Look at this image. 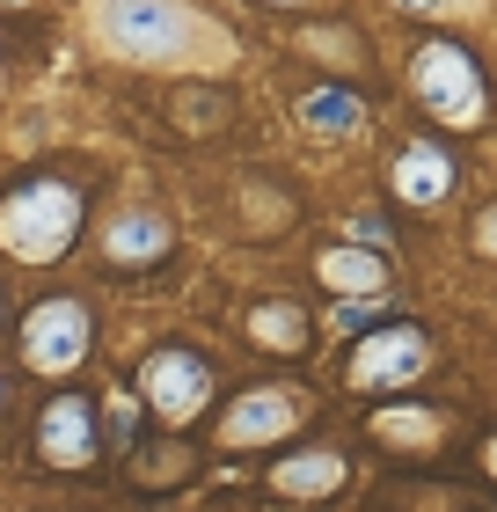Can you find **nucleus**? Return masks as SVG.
Segmentation results:
<instances>
[{
    "instance_id": "nucleus-1",
    "label": "nucleus",
    "mask_w": 497,
    "mask_h": 512,
    "mask_svg": "<svg viewBox=\"0 0 497 512\" xmlns=\"http://www.w3.org/2000/svg\"><path fill=\"white\" fill-rule=\"evenodd\" d=\"M81 220H88V198L81 183L66 176H30L0 198V249L15 264H59L66 249L81 242Z\"/></svg>"
},
{
    "instance_id": "nucleus-2",
    "label": "nucleus",
    "mask_w": 497,
    "mask_h": 512,
    "mask_svg": "<svg viewBox=\"0 0 497 512\" xmlns=\"http://www.w3.org/2000/svg\"><path fill=\"white\" fill-rule=\"evenodd\" d=\"M15 344H22V366L44 374V381L81 374L88 352H96V315H88L81 293H44L37 308L15 322Z\"/></svg>"
},
{
    "instance_id": "nucleus-3",
    "label": "nucleus",
    "mask_w": 497,
    "mask_h": 512,
    "mask_svg": "<svg viewBox=\"0 0 497 512\" xmlns=\"http://www.w3.org/2000/svg\"><path fill=\"white\" fill-rule=\"evenodd\" d=\"M410 88H417V103L432 110L439 125H483L490 118V81H483V66L468 59L454 37H424L417 44Z\"/></svg>"
},
{
    "instance_id": "nucleus-4",
    "label": "nucleus",
    "mask_w": 497,
    "mask_h": 512,
    "mask_svg": "<svg viewBox=\"0 0 497 512\" xmlns=\"http://www.w3.org/2000/svg\"><path fill=\"white\" fill-rule=\"evenodd\" d=\"M212 388H220V366H212L198 344H154V352L139 359V403L154 417H169V425L198 417L212 403Z\"/></svg>"
},
{
    "instance_id": "nucleus-5",
    "label": "nucleus",
    "mask_w": 497,
    "mask_h": 512,
    "mask_svg": "<svg viewBox=\"0 0 497 512\" xmlns=\"http://www.w3.org/2000/svg\"><path fill=\"white\" fill-rule=\"evenodd\" d=\"M30 439H37V461H44V469H66V476L96 469V461H103L96 395H88V388H59V395H44V410H37Z\"/></svg>"
},
{
    "instance_id": "nucleus-6",
    "label": "nucleus",
    "mask_w": 497,
    "mask_h": 512,
    "mask_svg": "<svg viewBox=\"0 0 497 512\" xmlns=\"http://www.w3.org/2000/svg\"><path fill=\"white\" fill-rule=\"evenodd\" d=\"M103 37L125 59H161L169 66V59L191 52V15H183V0H110Z\"/></svg>"
},
{
    "instance_id": "nucleus-7",
    "label": "nucleus",
    "mask_w": 497,
    "mask_h": 512,
    "mask_svg": "<svg viewBox=\"0 0 497 512\" xmlns=\"http://www.w3.org/2000/svg\"><path fill=\"white\" fill-rule=\"evenodd\" d=\"M307 417V395L300 388H286V381H256V388H242L234 403L220 410V447H271V439H286L293 425Z\"/></svg>"
},
{
    "instance_id": "nucleus-8",
    "label": "nucleus",
    "mask_w": 497,
    "mask_h": 512,
    "mask_svg": "<svg viewBox=\"0 0 497 512\" xmlns=\"http://www.w3.org/2000/svg\"><path fill=\"white\" fill-rule=\"evenodd\" d=\"M424 330L417 322H402V315H388L381 330H366L359 337V352H351V366H344V381L351 388H410L417 374H424Z\"/></svg>"
},
{
    "instance_id": "nucleus-9",
    "label": "nucleus",
    "mask_w": 497,
    "mask_h": 512,
    "mask_svg": "<svg viewBox=\"0 0 497 512\" xmlns=\"http://www.w3.org/2000/svg\"><path fill=\"white\" fill-rule=\"evenodd\" d=\"M103 264L110 271H154V264H169V249H176V227L161 205H125L117 220H103Z\"/></svg>"
},
{
    "instance_id": "nucleus-10",
    "label": "nucleus",
    "mask_w": 497,
    "mask_h": 512,
    "mask_svg": "<svg viewBox=\"0 0 497 512\" xmlns=\"http://www.w3.org/2000/svg\"><path fill=\"white\" fill-rule=\"evenodd\" d=\"M388 183H395V198H402V205L432 213V205H446V198H454L461 169H454V154H446L439 139H410V147H395V161H388Z\"/></svg>"
},
{
    "instance_id": "nucleus-11",
    "label": "nucleus",
    "mask_w": 497,
    "mask_h": 512,
    "mask_svg": "<svg viewBox=\"0 0 497 512\" xmlns=\"http://www.w3.org/2000/svg\"><path fill=\"white\" fill-rule=\"evenodd\" d=\"M344 476H351V461L337 447H293V454H278L271 461V491L278 498H293V505H322V498H337L344 491Z\"/></svg>"
},
{
    "instance_id": "nucleus-12",
    "label": "nucleus",
    "mask_w": 497,
    "mask_h": 512,
    "mask_svg": "<svg viewBox=\"0 0 497 512\" xmlns=\"http://www.w3.org/2000/svg\"><path fill=\"white\" fill-rule=\"evenodd\" d=\"M315 278H322V286L337 293V300H351V293H373V300H381V293H388V256L337 242V249H322V256H315Z\"/></svg>"
},
{
    "instance_id": "nucleus-13",
    "label": "nucleus",
    "mask_w": 497,
    "mask_h": 512,
    "mask_svg": "<svg viewBox=\"0 0 497 512\" xmlns=\"http://www.w3.org/2000/svg\"><path fill=\"white\" fill-rule=\"evenodd\" d=\"M249 344L286 352V359H307V344H315L307 308H300V300H256V308H249Z\"/></svg>"
},
{
    "instance_id": "nucleus-14",
    "label": "nucleus",
    "mask_w": 497,
    "mask_h": 512,
    "mask_svg": "<svg viewBox=\"0 0 497 512\" xmlns=\"http://www.w3.org/2000/svg\"><path fill=\"white\" fill-rule=\"evenodd\" d=\"M300 118L307 125H315V132H359L366 125V103H359V88H344V81H315V88H307V96H300Z\"/></svg>"
},
{
    "instance_id": "nucleus-15",
    "label": "nucleus",
    "mask_w": 497,
    "mask_h": 512,
    "mask_svg": "<svg viewBox=\"0 0 497 512\" xmlns=\"http://www.w3.org/2000/svg\"><path fill=\"white\" fill-rule=\"evenodd\" d=\"M381 308H373V293L366 300H337V315H329V330H337V337H366V330H381Z\"/></svg>"
},
{
    "instance_id": "nucleus-16",
    "label": "nucleus",
    "mask_w": 497,
    "mask_h": 512,
    "mask_svg": "<svg viewBox=\"0 0 497 512\" xmlns=\"http://www.w3.org/2000/svg\"><path fill=\"white\" fill-rule=\"evenodd\" d=\"M483 242H490V249H497V213H490V220H483Z\"/></svg>"
},
{
    "instance_id": "nucleus-17",
    "label": "nucleus",
    "mask_w": 497,
    "mask_h": 512,
    "mask_svg": "<svg viewBox=\"0 0 497 512\" xmlns=\"http://www.w3.org/2000/svg\"><path fill=\"white\" fill-rule=\"evenodd\" d=\"M402 8H439V0H402Z\"/></svg>"
},
{
    "instance_id": "nucleus-18",
    "label": "nucleus",
    "mask_w": 497,
    "mask_h": 512,
    "mask_svg": "<svg viewBox=\"0 0 497 512\" xmlns=\"http://www.w3.org/2000/svg\"><path fill=\"white\" fill-rule=\"evenodd\" d=\"M0 330H8V293H0Z\"/></svg>"
},
{
    "instance_id": "nucleus-19",
    "label": "nucleus",
    "mask_w": 497,
    "mask_h": 512,
    "mask_svg": "<svg viewBox=\"0 0 497 512\" xmlns=\"http://www.w3.org/2000/svg\"><path fill=\"white\" fill-rule=\"evenodd\" d=\"M0 8H37V0H0Z\"/></svg>"
},
{
    "instance_id": "nucleus-20",
    "label": "nucleus",
    "mask_w": 497,
    "mask_h": 512,
    "mask_svg": "<svg viewBox=\"0 0 497 512\" xmlns=\"http://www.w3.org/2000/svg\"><path fill=\"white\" fill-rule=\"evenodd\" d=\"M264 8H300V0H264Z\"/></svg>"
},
{
    "instance_id": "nucleus-21",
    "label": "nucleus",
    "mask_w": 497,
    "mask_h": 512,
    "mask_svg": "<svg viewBox=\"0 0 497 512\" xmlns=\"http://www.w3.org/2000/svg\"><path fill=\"white\" fill-rule=\"evenodd\" d=\"M490 476H497V439H490Z\"/></svg>"
},
{
    "instance_id": "nucleus-22",
    "label": "nucleus",
    "mask_w": 497,
    "mask_h": 512,
    "mask_svg": "<svg viewBox=\"0 0 497 512\" xmlns=\"http://www.w3.org/2000/svg\"><path fill=\"white\" fill-rule=\"evenodd\" d=\"M0 403H8V381H0Z\"/></svg>"
}]
</instances>
